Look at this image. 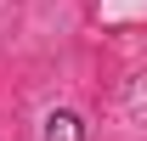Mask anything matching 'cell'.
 <instances>
[{
  "label": "cell",
  "instance_id": "cell-1",
  "mask_svg": "<svg viewBox=\"0 0 147 141\" xmlns=\"http://www.w3.org/2000/svg\"><path fill=\"white\" fill-rule=\"evenodd\" d=\"M45 141H85V130H79L74 113H51L45 119Z\"/></svg>",
  "mask_w": 147,
  "mask_h": 141
}]
</instances>
